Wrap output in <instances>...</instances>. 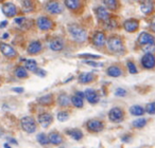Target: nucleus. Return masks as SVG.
<instances>
[{"label":"nucleus","instance_id":"nucleus-39","mask_svg":"<svg viewBox=\"0 0 155 148\" xmlns=\"http://www.w3.org/2000/svg\"><path fill=\"white\" fill-rule=\"evenodd\" d=\"M104 24H105V28L107 29V30H112V29H115L117 27V22H116V20L115 19H108L107 21H105V22H103Z\"/></svg>","mask_w":155,"mask_h":148},{"label":"nucleus","instance_id":"nucleus-42","mask_svg":"<svg viewBox=\"0 0 155 148\" xmlns=\"http://www.w3.org/2000/svg\"><path fill=\"white\" fill-rule=\"evenodd\" d=\"M127 91L123 88H117L116 91H115V95H116V96L124 97V96H127Z\"/></svg>","mask_w":155,"mask_h":148},{"label":"nucleus","instance_id":"nucleus-31","mask_svg":"<svg viewBox=\"0 0 155 148\" xmlns=\"http://www.w3.org/2000/svg\"><path fill=\"white\" fill-rule=\"evenodd\" d=\"M15 75H16V77L21 78V80L27 78L28 77V70H27L26 68H24V67L19 66L15 69Z\"/></svg>","mask_w":155,"mask_h":148},{"label":"nucleus","instance_id":"nucleus-21","mask_svg":"<svg viewBox=\"0 0 155 148\" xmlns=\"http://www.w3.org/2000/svg\"><path fill=\"white\" fill-rule=\"evenodd\" d=\"M48 137H49L50 144H52V145H61V144L64 142L63 137L58 132H56V131L50 132L49 135H48Z\"/></svg>","mask_w":155,"mask_h":148},{"label":"nucleus","instance_id":"nucleus-17","mask_svg":"<svg viewBox=\"0 0 155 148\" xmlns=\"http://www.w3.org/2000/svg\"><path fill=\"white\" fill-rule=\"evenodd\" d=\"M140 10L144 15H150L154 11V2L152 0H143L140 3Z\"/></svg>","mask_w":155,"mask_h":148},{"label":"nucleus","instance_id":"nucleus-43","mask_svg":"<svg viewBox=\"0 0 155 148\" xmlns=\"http://www.w3.org/2000/svg\"><path fill=\"white\" fill-rule=\"evenodd\" d=\"M26 22H27V18L26 17H17V18H15V24H18V26H20V27L24 26Z\"/></svg>","mask_w":155,"mask_h":148},{"label":"nucleus","instance_id":"nucleus-33","mask_svg":"<svg viewBox=\"0 0 155 148\" xmlns=\"http://www.w3.org/2000/svg\"><path fill=\"white\" fill-rule=\"evenodd\" d=\"M36 140L41 146H47L48 144H50L49 137H48V135L45 134V133H38L36 137Z\"/></svg>","mask_w":155,"mask_h":148},{"label":"nucleus","instance_id":"nucleus-16","mask_svg":"<svg viewBox=\"0 0 155 148\" xmlns=\"http://www.w3.org/2000/svg\"><path fill=\"white\" fill-rule=\"evenodd\" d=\"M85 93V97H86L87 102H88L89 104H97L98 102L100 101V96L99 94H98V92L96 90H94V89H86V90L84 91Z\"/></svg>","mask_w":155,"mask_h":148},{"label":"nucleus","instance_id":"nucleus-10","mask_svg":"<svg viewBox=\"0 0 155 148\" xmlns=\"http://www.w3.org/2000/svg\"><path fill=\"white\" fill-rule=\"evenodd\" d=\"M49 48L52 51L60 52L65 48V41L62 37H53L49 40Z\"/></svg>","mask_w":155,"mask_h":148},{"label":"nucleus","instance_id":"nucleus-34","mask_svg":"<svg viewBox=\"0 0 155 148\" xmlns=\"http://www.w3.org/2000/svg\"><path fill=\"white\" fill-rule=\"evenodd\" d=\"M147 123H148V122H147L146 118H137V120H135L133 123H132V125H133L134 128H136V129H141V128H143V127L146 126Z\"/></svg>","mask_w":155,"mask_h":148},{"label":"nucleus","instance_id":"nucleus-15","mask_svg":"<svg viewBox=\"0 0 155 148\" xmlns=\"http://www.w3.org/2000/svg\"><path fill=\"white\" fill-rule=\"evenodd\" d=\"M139 28V22L137 19H127L123 22V29L129 33H134Z\"/></svg>","mask_w":155,"mask_h":148},{"label":"nucleus","instance_id":"nucleus-3","mask_svg":"<svg viewBox=\"0 0 155 148\" xmlns=\"http://www.w3.org/2000/svg\"><path fill=\"white\" fill-rule=\"evenodd\" d=\"M20 125H21V128L25 132L27 133H34L37 129V125L35 120L32 116H24V118L20 120Z\"/></svg>","mask_w":155,"mask_h":148},{"label":"nucleus","instance_id":"nucleus-29","mask_svg":"<svg viewBox=\"0 0 155 148\" xmlns=\"http://www.w3.org/2000/svg\"><path fill=\"white\" fill-rule=\"evenodd\" d=\"M37 102L43 106H49L53 103V95L52 94H46V95H44V96L39 97Z\"/></svg>","mask_w":155,"mask_h":148},{"label":"nucleus","instance_id":"nucleus-13","mask_svg":"<svg viewBox=\"0 0 155 148\" xmlns=\"http://www.w3.org/2000/svg\"><path fill=\"white\" fill-rule=\"evenodd\" d=\"M137 43L140 47H141V46H144V45H152V43H155V38L153 35L150 34V33L142 32L141 34L138 36Z\"/></svg>","mask_w":155,"mask_h":148},{"label":"nucleus","instance_id":"nucleus-14","mask_svg":"<svg viewBox=\"0 0 155 148\" xmlns=\"http://www.w3.org/2000/svg\"><path fill=\"white\" fill-rule=\"evenodd\" d=\"M2 13L7 16L8 18H12L17 14V8L14 3L5 2L2 5Z\"/></svg>","mask_w":155,"mask_h":148},{"label":"nucleus","instance_id":"nucleus-24","mask_svg":"<svg viewBox=\"0 0 155 148\" xmlns=\"http://www.w3.org/2000/svg\"><path fill=\"white\" fill-rule=\"evenodd\" d=\"M58 104L61 107H68L71 104V97L66 93H62L58 96Z\"/></svg>","mask_w":155,"mask_h":148},{"label":"nucleus","instance_id":"nucleus-9","mask_svg":"<svg viewBox=\"0 0 155 148\" xmlns=\"http://www.w3.org/2000/svg\"><path fill=\"white\" fill-rule=\"evenodd\" d=\"M141 66L142 68L147 70L155 68V55L153 53H146L141 58Z\"/></svg>","mask_w":155,"mask_h":148},{"label":"nucleus","instance_id":"nucleus-11","mask_svg":"<svg viewBox=\"0 0 155 148\" xmlns=\"http://www.w3.org/2000/svg\"><path fill=\"white\" fill-rule=\"evenodd\" d=\"M106 35L103 31H97L93 35V43L96 47H103L106 45Z\"/></svg>","mask_w":155,"mask_h":148},{"label":"nucleus","instance_id":"nucleus-27","mask_svg":"<svg viewBox=\"0 0 155 148\" xmlns=\"http://www.w3.org/2000/svg\"><path fill=\"white\" fill-rule=\"evenodd\" d=\"M104 5L106 9L110 10L112 12H115L119 9V1L118 0H103Z\"/></svg>","mask_w":155,"mask_h":148},{"label":"nucleus","instance_id":"nucleus-28","mask_svg":"<svg viewBox=\"0 0 155 148\" xmlns=\"http://www.w3.org/2000/svg\"><path fill=\"white\" fill-rule=\"evenodd\" d=\"M144 112H146V109L143 107L139 105H134L130 108V113L134 116H140V115H143Z\"/></svg>","mask_w":155,"mask_h":148},{"label":"nucleus","instance_id":"nucleus-1","mask_svg":"<svg viewBox=\"0 0 155 148\" xmlns=\"http://www.w3.org/2000/svg\"><path fill=\"white\" fill-rule=\"evenodd\" d=\"M106 46H107L108 51L113 52V53L122 54L125 51L123 39L119 36H116V35H112L110 37H108L106 40Z\"/></svg>","mask_w":155,"mask_h":148},{"label":"nucleus","instance_id":"nucleus-22","mask_svg":"<svg viewBox=\"0 0 155 148\" xmlns=\"http://www.w3.org/2000/svg\"><path fill=\"white\" fill-rule=\"evenodd\" d=\"M106 74L110 77H120L123 74V72L119 66H110L106 70Z\"/></svg>","mask_w":155,"mask_h":148},{"label":"nucleus","instance_id":"nucleus-19","mask_svg":"<svg viewBox=\"0 0 155 148\" xmlns=\"http://www.w3.org/2000/svg\"><path fill=\"white\" fill-rule=\"evenodd\" d=\"M96 15H97V18L102 22L107 21L108 19H110V15L107 12V10L103 7H98L96 9Z\"/></svg>","mask_w":155,"mask_h":148},{"label":"nucleus","instance_id":"nucleus-45","mask_svg":"<svg viewBox=\"0 0 155 148\" xmlns=\"http://www.w3.org/2000/svg\"><path fill=\"white\" fill-rule=\"evenodd\" d=\"M150 29L155 33V17H153L150 21Z\"/></svg>","mask_w":155,"mask_h":148},{"label":"nucleus","instance_id":"nucleus-18","mask_svg":"<svg viewBox=\"0 0 155 148\" xmlns=\"http://www.w3.org/2000/svg\"><path fill=\"white\" fill-rule=\"evenodd\" d=\"M41 49H43V45H41V41L33 40L28 46V53L31 54V55H35V54L41 53Z\"/></svg>","mask_w":155,"mask_h":148},{"label":"nucleus","instance_id":"nucleus-35","mask_svg":"<svg viewBox=\"0 0 155 148\" xmlns=\"http://www.w3.org/2000/svg\"><path fill=\"white\" fill-rule=\"evenodd\" d=\"M141 50L144 52V53H153V52L155 51V43L141 46Z\"/></svg>","mask_w":155,"mask_h":148},{"label":"nucleus","instance_id":"nucleus-4","mask_svg":"<svg viewBox=\"0 0 155 148\" xmlns=\"http://www.w3.org/2000/svg\"><path fill=\"white\" fill-rule=\"evenodd\" d=\"M108 120L113 123H121L124 120V111L119 107H114L108 111Z\"/></svg>","mask_w":155,"mask_h":148},{"label":"nucleus","instance_id":"nucleus-8","mask_svg":"<svg viewBox=\"0 0 155 148\" xmlns=\"http://www.w3.org/2000/svg\"><path fill=\"white\" fill-rule=\"evenodd\" d=\"M86 128L87 130L93 133L101 132L104 129V123L99 120H89L86 123Z\"/></svg>","mask_w":155,"mask_h":148},{"label":"nucleus","instance_id":"nucleus-32","mask_svg":"<svg viewBox=\"0 0 155 148\" xmlns=\"http://www.w3.org/2000/svg\"><path fill=\"white\" fill-rule=\"evenodd\" d=\"M25 68H26L27 70L34 72V71L37 69L36 60H34V59H27L26 61H25Z\"/></svg>","mask_w":155,"mask_h":148},{"label":"nucleus","instance_id":"nucleus-12","mask_svg":"<svg viewBox=\"0 0 155 148\" xmlns=\"http://www.w3.org/2000/svg\"><path fill=\"white\" fill-rule=\"evenodd\" d=\"M52 121H53V116L51 115L48 112H43V113H39L37 115V122L39 123L41 127L44 128H47L51 125Z\"/></svg>","mask_w":155,"mask_h":148},{"label":"nucleus","instance_id":"nucleus-46","mask_svg":"<svg viewBox=\"0 0 155 148\" xmlns=\"http://www.w3.org/2000/svg\"><path fill=\"white\" fill-rule=\"evenodd\" d=\"M8 142H9L10 144H13V145H17V141H16L15 139H12V137H9V139H8Z\"/></svg>","mask_w":155,"mask_h":148},{"label":"nucleus","instance_id":"nucleus-50","mask_svg":"<svg viewBox=\"0 0 155 148\" xmlns=\"http://www.w3.org/2000/svg\"><path fill=\"white\" fill-rule=\"evenodd\" d=\"M8 37H9V34H8V33H5V34H3V38H8Z\"/></svg>","mask_w":155,"mask_h":148},{"label":"nucleus","instance_id":"nucleus-5","mask_svg":"<svg viewBox=\"0 0 155 148\" xmlns=\"http://www.w3.org/2000/svg\"><path fill=\"white\" fill-rule=\"evenodd\" d=\"M36 26L41 31H49L54 28V22L47 16H41L39 18H37Z\"/></svg>","mask_w":155,"mask_h":148},{"label":"nucleus","instance_id":"nucleus-38","mask_svg":"<svg viewBox=\"0 0 155 148\" xmlns=\"http://www.w3.org/2000/svg\"><path fill=\"white\" fill-rule=\"evenodd\" d=\"M146 112L149 114H155V102H152V103H149L146 105Z\"/></svg>","mask_w":155,"mask_h":148},{"label":"nucleus","instance_id":"nucleus-30","mask_svg":"<svg viewBox=\"0 0 155 148\" xmlns=\"http://www.w3.org/2000/svg\"><path fill=\"white\" fill-rule=\"evenodd\" d=\"M71 104L72 106H74L75 108H82L84 106V101H83V97H81L80 95H73L71 97Z\"/></svg>","mask_w":155,"mask_h":148},{"label":"nucleus","instance_id":"nucleus-36","mask_svg":"<svg viewBox=\"0 0 155 148\" xmlns=\"http://www.w3.org/2000/svg\"><path fill=\"white\" fill-rule=\"evenodd\" d=\"M69 118V113L67 111H60L58 113V120L60 122H66Z\"/></svg>","mask_w":155,"mask_h":148},{"label":"nucleus","instance_id":"nucleus-49","mask_svg":"<svg viewBox=\"0 0 155 148\" xmlns=\"http://www.w3.org/2000/svg\"><path fill=\"white\" fill-rule=\"evenodd\" d=\"M5 148H9V147H11V144H9V143H5Z\"/></svg>","mask_w":155,"mask_h":148},{"label":"nucleus","instance_id":"nucleus-7","mask_svg":"<svg viewBox=\"0 0 155 148\" xmlns=\"http://www.w3.org/2000/svg\"><path fill=\"white\" fill-rule=\"evenodd\" d=\"M0 52L2 53L3 56H5L7 58H10V59H13V58H15L17 56L16 50L11 45L5 43H0Z\"/></svg>","mask_w":155,"mask_h":148},{"label":"nucleus","instance_id":"nucleus-25","mask_svg":"<svg viewBox=\"0 0 155 148\" xmlns=\"http://www.w3.org/2000/svg\"><path fill=\"white\" fill-rule=\"evenodd\" d=\"M64 3L71 11H78L81 8V0H64Z\"/></svg>","mask_w":155,"mask_h":148},{"label":"nucleus","instance_id":"nucleus-40","mask_svg":"<svg viewBox=\"0 0 155 148\" xmlns=\"http://www.w3.org/2000/svg\"><path fill=\"white\" fill-rule=\"evenodd\" d=\"M78 57L80 58H85V59H100L101 56L100 55H95V54H80L78 55Z\"/></svg>","mask_w":155,"mask_h":148},{"label":"nucleus","instance_id":"nucleus-44","mask_svg":"<svg viewBox=\"0 0 155 148\" xmlns=\"http://www.w3.org/2000/svg\"><path fill=\"white\" fill-rule=\"evenodd\" d=\"M34 73L36 74V75H38V76H41V77H45L46 76V71H44V69H39V68H37L36 70L34 71Z\"/></svg>","mask_w":155,"mask_h":148},{"label":"nucleus","instance_id":"nucleus-26","mask_svg":"<svg viewBox=\"0 0 155 148\" xmlns=\"http://www.w3.org/2000/svg\"><path fill=\"white\" fill-rule=\"evenodd\" d=\"M21 8L24 13H32L35 9V5L32 0H22Z\"/></svg>","mask_w":155,"mask_h":148},{"label":"nucleus","instance_id":"nucleus-2","mask_svg":"<svg viewBox=\"0 0 155 148\" xmlns=\"http://www.w3.org/2000/svg\"><path fill=\"white\" fill-rule=\"evenodd\" d=\"M69 34L71 35V37L73 38V40L77 43H85L87 40V32L85 29H83L82 27H80L77 24H71L67 28Z\"/></svg>","mask_w":155,"mask_h":148},{"label":"nucleus","instance_id":"nucleus-51","mask_svg":"<svg viewBox=\"0 0 155 148\" xmlns=\"http://www.w3.org/2000/svg\"><path fill=\"white\" fill-rule=\"evenodd\" d=\"M0 1H5V0H0Z\"/></svg>","mask_w":155,"mask_h":148},{"label":"nucleus","instance_id":"nucleus-20","mask_svg":"<svg viewBox=\"0 0 155 148\" xmlns=\"http://www.w3.org/2000/svg\"><path fill=\"white\" fill-rule=\"evenodd\" d=\"M78 80L81 84H89L95 80V75L91 72H83L78 76Z\"/></svg>","mask_w":155,"mask_h":148},{"label":"nucleus","instance_id":"nucleus-6","mask_svg":"<svg viewBox=\"0 0 155 148\" xmlns=\"http://www.w3.org/2000/svg\"><path fill=\"white\" fill-rule=\"evenodd\" d=\"M46 11H47L48 13L52 14V15H58V14L63 13L64 7H63L58 1L50 0L49 2H47V5H46Z\"/></svg>","mask_w":155,"mask_h":148},{"label":"nucleus","instance_id":"nucleus-37","mask_svg":"<svg viewBox=\"0 0 155 148\" xmlns=\"http://www.w3.org/2000/svg\"><path fill=\"white\" fill-rule=\"evenodd\" d=\"M83 62H84V64H86V65H88V66H91V67H95V68H100V67L104 66L103 62H97V61H95L94 59H91V60L86 59V60H84Z\"/></svg>","mask_w":155,"mask_h":148},{"label":"nucleus","instance_id":"nucleus-41","mask_svg":"<svg viewBox=\"0 0 155 148\" xmlns=\"http://www.w3.org/2000/svg\"><path fill=\"white\" fill-rule=\"evenodd\" d=\"M127 69H129V72L131 73V74H136V73H137V67H136V65L134 64L133 61L127 62Z\"/></svg>","mask_w":155,"mask_h":148},{"label":"nucleus","instance_id":"nucleus-48","mask_svg":"<svg viewBox=\"0 0 155 148\" xmlns=\"http://www.w3.org/2000/svg\"><path fill=\"white\" fill-rule=\"evenodd\" d=\"M7 26H8V21H7V20H5V21H2L1 24H0V28H5Z\"/></svg>","mask_w":155,"mask_h":148},{"label":"nucleus","instance_id":"nucleus-47","mask_svg":"<svg viewBox=\"0 0 155 148\" xmlns=\"http://www.w3.org/2000/svg\"><path fill=\"white\" fill-rule=\"evenodd\" d=\"M13 91L17 93H22L25 90H24V88H13Z\"/></svg>","mask_w":155,"mask_h":148},{"label":"nucleus","instance_id":"nucleus-23","mask_svg":"<svg viewBox=\"0 0 155 148\" xmlns=\"http://www.w3.org/2000/svg\"><path fill=\"white\" fill-rule=\"evenodd\" d=\"M66 134H68L70 137H72L74 141H81V140L83 139V132L78 128L67 129Z\"/></svg>","mask_w":155,"mask_h":148}]
</instances>
